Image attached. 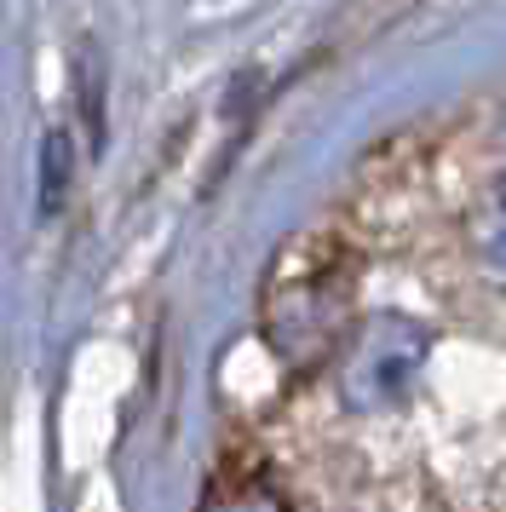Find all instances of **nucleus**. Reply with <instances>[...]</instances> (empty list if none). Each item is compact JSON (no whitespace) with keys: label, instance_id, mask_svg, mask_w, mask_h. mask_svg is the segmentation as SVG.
<instances>
[{"label":"nucleus","instance_id":"obj_2","mask_svg":"<svg viewBox=\"0 0 506 512\" xmlns=\"http://www.w3.org/2000/svg\"><path fill=\"white\" fill-rule=\"evenodd\" d=\"M207 512H288L282 507V495L265 484H242V489H225V495H213Z\"/></svg>","mask_w":506,"mask_h":512},{"label":"nucleus","instance_id":"obj_3","mask_svg":"<svg viewBox=\"0 0 506 512\" xmlns=\"http://www.w3.org/2000/svg\"><path fill=\"white\" fill-rule=\"evenodd\" d=\"M483 248H489V259H495V271L506 277V185L489 196V213H483Z\"/></svg>","mask_w":506,"mask_h":512},{"label":"nucleus","instance_id":"obj_1","mask_svg":"<svg viewBox=\"0 0 506 512\" xmlns=\"http://www.w3.org/2000/svg\"><path fill=\"white\" fill-rule=\"evenodd\" d=\"M420 363H426V328L409 323V317H380L374 328H363V340L351 351L345 392L357 397V403L391 409V403L414 386Z\"/></svg>","mask_w":506,"mask_h":512}]
</instances>
